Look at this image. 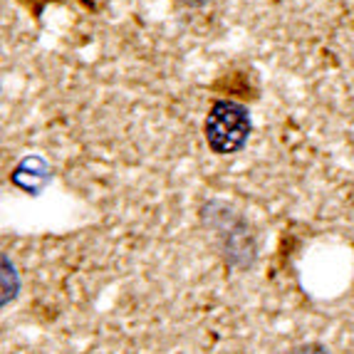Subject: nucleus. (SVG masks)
<instances>
[{"instance_id":"obj_2","label":"nucleus","mask_w":354,"mask_h":354,"mask_svg":"<svg viewBox=\"0 0 354 354\" xmlns=\"http://www.w3.org/2000/svg\"><path fill=\"white\" fill-rule=\"evenodd\" d=\"M10 181H12V186L23 189L25 194L37 196V194H42V189H45L50 181H53V169H50V164L42 159V156L30 153V156H25V159L12 169Z\"/></svg>"},{"instance_id":"obj_3","label":"nucleus","mask_w":354,"mask_h":354,"mask_svg":"<svg viewBox=\"0 0 354 354\" xmlns=\"http://www.w3.org/2000/svg\"><path fill=\"white\" fill-rule=\"evenodd\" d=\"M181 3H186V6H206L211 0H181Z\"/></svg>"},{"instance_id":"obj_1","label":"nucleus","mask_w":354,"mask_h":354,"mask_svg":"<svg viewBox=\"0 0 354 354\" xmlns=\"http://www.w3.org/2000/svg\"><path fill=\"white\" fill-rule=\"evenodd\" d=\"M250 131H253V122H250L248 106L233 100H216L211 104L203 134H206L208 149L216 156L238 153L248 144Z\"/></svg>"}]
</instances>
